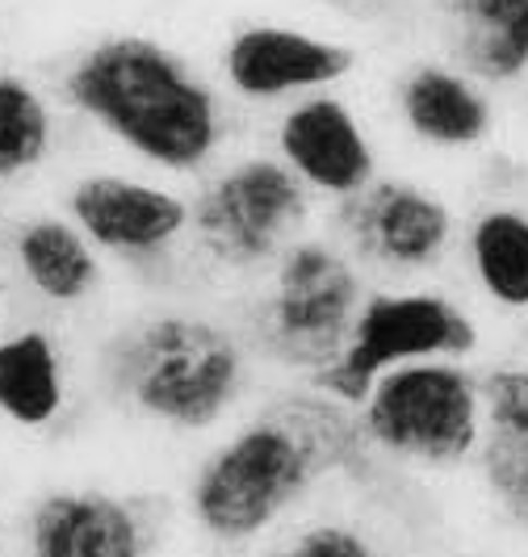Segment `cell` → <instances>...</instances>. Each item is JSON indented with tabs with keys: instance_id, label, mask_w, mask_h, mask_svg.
Wrapping results in <instances>:
<instances>
[{
	"instance_id": "obj_1",
	"label": "cell",
	"mask_w": 528,
	"mask_h": 557,
	"mask_svg": "<svg viewBox=\"0 0 528 557\" xmlns=\"http://www.w3.org/2000/svg\"><path fill=\"white\" fill-rule=\"evenodd\" d=\"M369 441L344 403L285 398L235 428L194 478L189 507L197 529L223 545H248L290 516L328 474L361 470Z\"/></svg>"
},
{
	"instance_id": "obj_19",
	"label": "cell",
	"mask_w": 528,
	"mask_h": 557,
	"mask_svg": "<svg viewBox=\"0 0 528 557\" xmlns=\"http://www.w3.org/2000/svg\"><path fill=\"white\" fill-rule=\"evenodd\" d=\"M56 147V113L17 72H0V181L29 176Z\"/></svg>"
},
{
	"instance_id": "obj_12",
	"label": "cell",
	"mask_w": 528,
	"mask_h": 557,
	"mask_svg": "<svg viewBox=\"0 0 528 557\" xmlns=\"http://www.w3.org/2000/svg\"><path fill=\"white\" fill-rule=\"evenodd\" d=\"M482 419L474 470L503 524L528 536V361L482 369Z\"/></svg>"
},
{
	"instance_id": "obj_9",
	"label": "cell",
	"mask_w": 528,
	"mask_h": 557,
	"mask_svg": "<svg viewBox=\"0 0 528 557\" xmlns=\"http://www.w3.org/2000/svg\"><path fill=\"white\" fill-rule=\"evenodd\" d=\"M353 67L357 51L348 42L281 22L240 26L223 47V84L251 106L332 92Z\"/></svg>"
},
{
	"instance_id": "obj_10",
	"label": "cell",
	"mask_w": 528,
	"mask_h": 557,
	"mask_svg": "<svg viewBox=\"0 0 528 557\" xmlns=\"http://www.w3.org/2000/svg\"><path fill=\"white\" fill-rule=\"evenodd\" d=\"M273 143H278V156L294 168V176L310 194L348 201L378 181L373 139L357 110L335 92L290 101L278 117Z\"/></svg>"
},
{
	"instance_id": "obj_11",
	"label": "cell",
	"mask_w": 528,
	"mask_h": 557,
	"mask_svg": "<svg viewBox=\"0 0 528 557\" xmlns=\"http://www.w3.org/2000/svg\"><path fill=\"white\" fill-rule=\"evenodd\" d=\"M67 210L72 223L93 239V248L118 256H156L172 248L185 231H194V201L122 172L81 176Z\"/></svg>"
},
{
	"instance_id": "obj_6",
	"label": "cell",
	"mask_w": 528,
	"mask_h": 557,
	"mask_svg": "<svg viewBox=\"0 0 528 557\" xmlns=\"http://www.w3.org/2000/svg\"><path fill=\"white\" fill-rule=\"evenodd\" d=\"M365 298L353 251L328 239H298L273 264L269 289L256 307V335L269 357L315 377L344 352Z\"/></svg>"
},
{
	"instance_id": "obj_4",
	"label": "cell",
	"mask_w": 528,
	"mask_h": 557,
	"mask_svg": "<svg viewBox=\"0 0 528 557\" xmlns=\"http://www.w3.org/2000/svg\"><path fill=\"white\" fill-rule=\"evenodd\" d=\"M482 373L470 361L398 364L361 403L365 441L423 470L474 466L482 445Z\"/></svg>"
},
{
	"instance_id": "obj_18",
	"label": "cell",
	"mask_w": 528,
	"mask_h": 557,
	"mask_svg": "<svg viewBox=\"0 0 528 557\" xmlns=\"http://www.w3.org/2000/svg\"><path fill=\"white\" fill-rule=\"evenodd\" d=\"M63 364L47 332H13L0 339V416L17 428H42L63 411Z\"/></svg>"
},
{
	"instance_id": "obj_20",
	"label": "cell",
	"mask_w": 528,
	"mask_h": 557,
	"mask_svg": "<svg viewBox=\"0 0 528 557\" xmlns=\"http://www.w3.org/2000/svg\"><path fill=\"white\" fill-rule=\"evenodd\" d=\"M265 557H386V549L361 532L357 524H344V520H319V524H306L298 529L281 549Z\"/></svg>"
},
{
	"instance_id": "obj_3",
	"label": "cell",
	"mask_w": 528,
	"mask_h": 557,
	"mask_svg": "<svg viewBox=\"0 0 528 557\" xmlns=\"http://www.w3.org/2000/svg\"><path fill=\"white\" fill-rule=\"evenodd\" d=\"M248 357L201 314H160L118 344V386L139 416L176 432H206L240 403Z\"/></svg>"
},
{
	"instance_id": "obj_2",
	"label": "cell",
	"mask_w": 528,
	"mask_h": 557,
	"mask_svg": "<svg viewBox=\"0 0 528 557\" xmlns=\"http://www.w3.org/2000/svg\"><path fill=\"white\" fill-rule=\"evenodd\" d=\"M63 97L135 160L172 176L201 172L226 139L214 84L147 34L88 42L63 72Z\"/></svg>"
},
{
	"instance_id": "obj_8",
	"label": "cell",
	"mask_w": 528,
	"mask_h": 557,
	"mask_svg": "<svg viewBox=\"0 0 528 557\" xmlns=\"http://www.w3.org/2000/svg\"><path fill=\"white\" fill-rule=\"evenodd\" d=\"M340 235L353 260L394 277H419L453 256L462 226L445 194L412 176H378L361 194L340 201Z\"/></svg>"
},
{
	"instance_id": "obj_7",
	"label": "cell",
	"mask_w": 528,
	"mask_h": 557,
	"mask_svg": "<svg viewBox=\"0 0 528 557\" xmlns=\"http://www.w3.org/2000/svg\"><path fill=\"white\" fill-rule=\"evenodd\" d=\"M310 189L281 156H244L210 176L194 197V239L214 264L251 273L278 264L303 239Z\"/></svg>"
},
{
	"instance_id": "obj_14",
	"label": "cell",
	"mask_w": 528,
	"mask_h": 557,
	"mask_svg": "<svg viewBox=\"0 0 528 557\" xmlns=\"http://www.w3.org/2000/svg\"><path fill=\"white\" fill-rule=\"evenodd\" d=\"M462 256L474 289L503 319L528 314V206L487 201L462 226Z\"/></svg>"
},
{
	"instance_id": "obj_13",
	"label": "cell",
	"mask_w": 528,
	"mask_h": 557,
	"mask_svg": "<svg viewBox=\"0 0 528 557\" xmlns=\"http://www.w3.org/2000/svg\"><path fill=\"white\" fill-rule=\"evenodd\" d=\"M394 101L407 135L432 151H478L495 139V101L457 63H416L398 81Z\"/></svg>"
},
{
	"instance_id": "obj_16",
	"label": "cell",
	"mask_w": 528,
	"mask_h": 557,
	"mask_svg": "<svg viewBox=\"0 0 528 557\" xmlns=\"http://www.w3.org/2000/svg\"><path fill=\"white\" fill-rule=\"evenodd\" d=\"M462 67L482 84L528 76V0H445Z\"/></svg>"
},
{
	"instance_id": "obj_15",
	"label": "cell",
	"mask_w": 528,
	"mask_h": 557,
	"mask_svg": "<svg viewBox=\"0 0 528 557\" xmlns=\"http://www.w3.org/2000/svg\"><path fill=\"white\" fill-rule=\"evenodd\" d=\"M34 557H143V524L110 495H51L34 511Z\"/></svg>"
},
{
	"instance_id": "obj_17",
	"label": "cell",
	"mask_w": 528,
	"mask_h": 557,
	"mask_svg": "<svg viewBox=\"0 0 528 557\" xmlns=\"http://www.w3.org/2000/svg\"><path fill=\"white\" fill-rule=\"evenodd\" d=\"M13 256H17L22 277L47 302H59V307H72V302L88 298L101 281L93 239L76 223H63V219L26 223L13 239Z\"/></svg>"
},
{
	"instance_id": "obj_5",
	"label": "cell",
	"mask_w": 528,
	"mask_h": 557,
	"mask_svg": "<svg viewBox=\"0 0 528 557\" xmlns=\"http://www.w3.org/2000/svg\"><path fill=\"white\" fill-rule=\"evenodd\" d=\"M482 348V327L470 307L445 289H373L344 352L310 377V386L344 407H361L373 382L416 361H470Z\"/></svg>"
}]
</instances>
